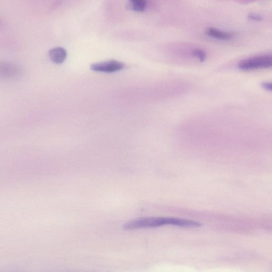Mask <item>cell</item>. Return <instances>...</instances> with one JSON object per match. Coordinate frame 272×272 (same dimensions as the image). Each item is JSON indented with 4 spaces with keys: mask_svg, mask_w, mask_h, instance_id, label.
I'll use <instances>...</instances> for the list:
<instances>
[{
    "mask_svg": "<svg viewBox=\"0 0 272 272\" xmlns=\"http://www.w3.org/2000/svg\"><path fill=\"white\" fill-rule=\"evenodd\" d=\"M164 225H173L184 228H195L202 224L190 219L173 217H148L142 218L128 222L123 225V229L132 230L141 228H155Z\"/></svg>",
    "mask_w": 272,
    "mask_h": 272,
    "instance_id": "1",
    "label": "cell"
},
{
    "mask_svg": "<svg viewBox=\"0 0 272 272\" xmlns=\"http://www.w3.org/2000/svg\"><path fill=\"white\" fill-rule=\"evenodd\" d=\"M272 66L270 55H262L246 59L240 61L238 64L239 69L244 71L268 69Z\"/></svg>",
    "mask_w": 272,
    "mask_h": 272,
    "instance_id": "2",
    "label": "cell"
},
{
    "mask_svg": "<svg viewBox=\"0 0 272 272\" xmlns=\"http://www.w3.org/2000/svg\"><path fill=\"white\" fill-rule=\"evenodd\" d=\"M23 74V68L18 65L12 62L0 61V80H16Z\"/></svg>",
    "mask_w": 272,
    "mask_h": 272,
    "instance_id": "3",
    "label": "cell"
},
{
    "mask_svg": "<svg viewBox=\"0 0 272 272\" xmlns=\"http://www.w3.org/2000/svg\"><path fill=\"white\" fill-rule=\"evenodd\" d=\"M124 65L122 62L116 60H110L97 63L91 65L90 68L94 71L112 73L122 70Z\"/></svg>",
    "mask_w": 272,
    "mask_h": 272,
    "instance_id": "4",
    "label": "cell"
},
{
    "mask_svg": "<svg viewBox=\"0 0 272 272\" xmlns=\"http://www.w3.org/2000/svg\"><path fill=\"white\" fill-rule=\"evenodd\" d=\"M49 56L51 60L56 64H61L67 58V51L62 48L58 47L50 50Z\"/></svg>",
    "mask_w": 272,
    "mask_h": 272,
    "instance_id": "5",
    "label": "cell"
},
{
    "mask_svg": "<svg viewBox=\"0 0 272 272\" xmlns=\"http://www.w3.org/2000/svg\"><path fill=\"white\" fill-rule=\"evenodd\" d=\"M206 34L212 38L222 40H230L233 36L231 33L214 27L207 28L206 30Z\"/></svg>",
    "mask_w": 272,
    "mask_h": 272,
    "instance_id": "6",
    "label": "cell"
},
{
    "mask_svg": "<svg viewBox=\"0 0 272 272\" xmlns=\"http://www.w3.org/2000/svg\"><path fill=\"white\" fill-rule=\"evenodd\" d=\"M131 8L137 12L144 11L146 6V0H130Z\"/></svg>",
    "mask_w": 272,
    "mask_h": 272,
    "instance_id": "7",
    "label": "cell"
},
{
    "mask_svg": "<svg viewBox=\"0 0 272 272\" xmlns=\"http://www.w3.org/2000/svg\"><path fill=\"white\" fill-rule=\"evenodd\" d=\"M193 55L201 62H204L206 59V54L205 52L201 49H195L194 50L193 52Z\"/></svg>",
    "mask_w": 272,
    "mask_h": 272,
    "instance_id": "8",
    "label": "cell"
},
{
    "mask_svg": "<svg viewBox=\"0 0 272 272\" xmlns=\"http://www.w3.org/2000/svg\"><path fill=\"white\" fill-rule=\"evenodd\" d=\"M261 86L268 91H271L272 89L271 83L269 82H263L261 83Z\"/></svg>",
    "mask_w": 272,
    "mask_h": 272,
    "instance_id": "9",
    "label": "cell"
},
{
    "mask_svg": "<svg viewBox=\"0 0 272 272\" xmlns=\"http://www.w3.org/2000/svg\"><path fill=\"white\" fill-rule=\"evenodd\" d=\"M248 18L250 19L251 20H254V21H259L262 20V17L261 16L258 15H255V14H250L248 16Z\"/></svg>",
    "mask_w": 272,
    "mask_h": 272,
    "instance_id": "10",
    "label": "cell"
}]
</instances>
